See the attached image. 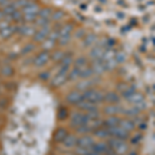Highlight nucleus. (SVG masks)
<instances>
[{"label": "nucleus", "instance_id": "f03ea898", "mask_svg": "<svg viewBox=\"0 0 155 155\" xmlns=\"http://www.w3.org/2000/svg\"><path fill=\"white\" fill-rule=\"evenodd\" d=\"M107 131H109L110 136H113L117 139H120V140H126L128 137V132L126 130H124L121 126L119 125H116V126H113V127H107Z\"/></svg>", "mask_w": 155, "mask_h": 155}, {"label": "nucleus", "instance_id": "4468645a", "mask_svg": "<svg viewBox=\"0 0 155 155\" xmlns=\"http://www.w3.org/2000/svg\"><path fill=\"white\" fill-rule=\"evenodd\" d=\"M140 110L137 109V107H132V109H129L125 111V114L128 115V116H137V115L140 114Z\"/></svg>", "mask_w": 155, "mask_h": 155}, {"label": "nucleus", "instance_id": "9b49d317", "mask_svg": "<svg viewBox=\"0 0 155 155\" xmlns=\"http://www.w3.org/2000/svg\"><path fill=\"white\" fill-rule=\"evenodd\" d=\"M120 110H121V107H119L117 106H109L106 107L104 112H106V114H109V115H115V114L119 113Z\"/></svg>", "mask_w": 155, "mask_h": 155}, {"label": "nucleus", "instance_id": "423d86ee", "mask_svg": "<svg viewBox=\"0 0 155 155\" xmlns=\"http://www.w3.org/2000/svg\"><path fill=\"white\" fill-rule=\"evenodd\" d=\"M127 99H128L130 102H132V104H140V102L144 101V96H143V94L139 93V92H134V93Z\"/></svg>", "mask_w": 155, "mask_h": 155}, {"label": "nucleus", "instance_id": "2eb2a0df", "mask_svg": "<svg viewBox=\"0 0 155 155\" xmlns=\"http://www.w3.org/2000/svg\"><path fill=\"white\" fill-rule=\"evenodd\" d=\"M95 134L99 137H107L110 136L107 129H99V130L95 131Z\"/></svg>", "mask_w": 155, "mask_h": 155}, {"label": "nucleus", "instance_id": "ddd939ff", "mask_svg": "<svg viewBox=\"0 0 155 155\" xmlns=\"http://www.w3.org/2000/svg\"><path fill=\"white\" fill-rule=\"evenodd\" d=\"M126 59V55L124 53H118L116 55V57H115V61L117 62V63H123L124 61H125Z\"/></svg>", "mask_w": 155, "mask_h": 155}, {"label": "nucleus", "instance_id": "f8f14e48", "mask_svg": "<svg viewBox=\"0 0 155 155\" xmlns=\"http://www.w3.org/2000/svg\"><path fill=\"white\" fill-rule=\"evenodd\" d=\"M134 92H136V87H129V88H126L122 92V95L124 97H126V98H129Z\"/></svg>", "mask_w": 155, "mask_h": 155}, {"label": "nucleus", "instance_id": "39448f33", "mask_svg": "<svg viewBox=\"0 0 155 155\" xmlns=\"http://www.w3.org/2000/svg\"><path fill=\"white\" fill-rule=\"evenodd\" d=\"M119 126H121L124 130H126L127 132L131 131L134 129V123L130 120H120L119 122Z\"/></svg>", "mask_w": 155, "mask_h": 155}, {"label": "nucleus", "instance_id": "7ed1b4c3", "mask_svg": "<svg viewBox=\"0 0 155 155\" xmlns=\"http://www.w3.org/2000/svg\"><path fill=\"white\" fill-rule=\"evenodd\" d=\"M110 146L112 147V149L115 152H118V153H124L125 151H127V145L125 144V142L123 140L120 139H112L110 141Z\"/></svg>", "mask_w": 155, "mask_h": 155}, {"label": "nucleus", "instance_id": "6e6552de", "mask_svg": "<svg viewBox=\"0 0 155 155\" xmlns=\"http://www.w3.org/2000/svg\"><path fill=\"white\" fill-rule=\"evenodd\" d=\"M83 99V95H81V94L77 93V92H74V93H71V95L68 96V101L72 102V104H79L80 101Z\"/></svg>", "mask_w": 155, "mask_h": 155}, {"label": "nucleus", "instance_id": "1a4fd4ad", "mask_svg": "<svg viewBox=\"0 0 155 155\" xmlns=\"http://www.w3.org/2000/svg\"><path fill=\"white\" fill-rule=\"evenodd\" d=\"M104 99H106L107 102H112V104H115V102H119L120 97L117 95L116 93H113V92H111V93L107 94L106 97H104Z\"/></svg>", "mask_w": 155, "mask_h": 155}, {"label": "nucleus", "instance_id": "f257e3e1", "mask_svg": "<svg viewBox=\"0 0 155 155\" xmlns=\"http://www.w3.org/2000/svg\"><path fill=\"white\" fill-rule=\"evenodd\" d=\"M83 99L92 102V104H96V102L101 101L104 99V95L96 90H90V91L85 92L83 94Z\"/></svg>", "mask_w": 155, "mask_h": 155}, {"label": "nucleus", "instance_id": "0eeeda50", "mask_svg": "<svg viewBox=\"0 0 155 155\" xmlns=\"http://www.w3.org/2000/svg\"><path fill=\"white\" fill-rule=\"evenodd\" d=\"M93 150L94 152H96V153H104V152L107 151V144L104 143H98V144H95L93 145Z\"/></svg>", "mask_w": 155, "mask_h": 155}, {"label": "nucleus", "instance_id": "20e7f679", "mask_svg": "<svg viewBox=\"0 0 155 155\" xmlns=\"http://www.w3.org/2000/svg\"><path fill=\"white\" fill-rule=\"evenodd\" d=\"M78 144H79V146L81 147V148L88 149L90 147L93 146V140H92V137H84L79 140Z\"/></svg>", "mask_w": 155, "mask_h": 155}, {"label": "nucleus", "instance_id": "9d476101", "mask_svg": "<svg viewBox=\"0 0 155 155\" xmlns=\"http://www.w3.org/2000/svg\"><path fill=\"white\" fill-rule=\"evenodd\" d=\"M119 122H120V119L118 117H111L104 122V124L107 125V127H113V126H116V125H119Z\"/></svg>", "mask_w": 155, "mask_h": 155}]
</instances>
